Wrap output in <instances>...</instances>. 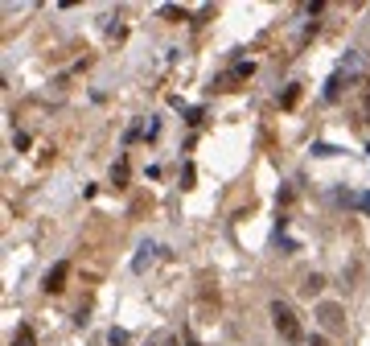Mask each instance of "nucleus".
Wrapping results in <instances>:
<instances>
[{"label":"nucleus","mask_w":370,"mask_h":346,"mask_svg":"<svg viewBox=\"0 0 370 346\" xmlns=\"http://www.w3.org/2000/svg\"><path fill=\"white\" fill-rule=\"evenodd\" d=\"M297 99H301V91H297V87H288V91H284V107H297Z\"/></svg>","instance_id":"obj_9"},{"label":"nucleus","mask_w":370,"mask_h":346,"mask_svg":"<svg viewBox=\"0 0 370 346\" xmlns=\"http://www.w3.org/2000/svg\"><path fill=\"white\" fill-rule=\"evenodd\" d=\"M305 346H329V343H325V338H309Z\"/></svg>","instance_id":"obj_12"},{"label":"nucleus","mask_w":370,"mask_h":346,"mask_svg":"<svg viewBox=\"0 0 370 346\" xmlns=\"http://www.w3.org/2000/svg\"><path fill=\"white\" fill-rule=\"evenodd\" d=\"M317 318H321V326H325V330H342V310H338V305H321V310H317Z\"/></svg>","instance_id":"obj_4"},{"label":"nucleus","mask_w":370,"mask_h":346,"mask_svg":"<svg viewBox=\"0 0 370 346\" xmlns=\"http://www.w3.org/2000/svg\"><path fill=\"white\" fill-rule=\"evenodd\" d=\"M338 95H342V74H334V78H329V87H325V99H329V103H334Z\"/></svg>","instance_id":"obj_6"},{"label":"nucleus","mask_w":370,"mask_h":346,"mask_svg":"<svg viewBox=\"0 0 370 346\" xmlns=\"http://www.w3.org/2000/svg\"><path fill=\"white\" fill-rule=\"evenodd\" d=\"M362 111H367V124H370V87H362Z\"/></svg>","instance_id":"obj_11"},{"label":"nucleus","mask_w":370,"mask_h":346,"mask_svg":"<svg viewBox=\"0 0 370 346\" xmlns=\"http://www.w3.org/2000/svg\"><path fill=\"white\" fill-rule=\"evenodd\" d=\"M12 346H37L33 330H29V326H21V330H16V338H12Z\"/></svg>","instance_id":"obj_5"},{"label":"nucleus","mask_w":370,"mask_h":346,"mask_svg":"<svg viewBox=\"0 0 370 346\" xmlns=\"http://www.w3.org/2000/svg\"><path fill=\"white\" fill-rule=\"evenodd\" d=\"M66 277H70V264L58 260V264L45 272V293H62V289H66Z\"/></svg>","instance_id":"obj_3"},{"label":"nucleus","mask_w":370,"mask_h":346,"mask_svg":"<svg viewBox=\"0 0 370 346\" xmlns=\"http://www.w3.org/2000/svg\"><path fill=\"white\" fill-rule=\"evenodd\" d=\"M321 285H325V281H321V277H309V281H305V293H309V297H313V293H321Z\"/></svg>","instance_id":"obj_8"},{"label":"nucleus","mask_w":370,"mask_h":346,"mask_svg":"<svg viewBox=\"0 0 370 346\" xmlns=\"http://www.w3.org/2000/svg\"><path fill=\"white\" fill-rule=\"evenodd\" d=\"M107 343H111V346H124V343H128V334H124V330H111V334H107Z\"/></svg>","instance_id":"obj_10"},{"label":"nucleus","mask_w":370,"mask_h":346,"mask_svg":"<svg viewBox=\"0 0 370 346\" xmlns=\"http://www.w3.org/2000/svg\"><path fill=\"white\" fill-rule=\"evenodd\" d=\"M251 74H255V62H239V66H231L227 74H218V78H214V91H239Z\"/></svg>","instance_id":"obj_2"},{"label":"nucleus","mask_w":370,"mask_h":346,"mask_svg":"<svg viewBox=\"0 0 370 346\" xmlns=\"http://www.w3.org/2000/svg\"><path fill=\"white\" fill-rule=\"evenodd\" d=\"M272 322H276V334H280L284 343H301V322H297L292 305L276 301V305H272Z\"/></svg>","instance_id":"obj_1"},{"label":"nucleus","mask_w":370,"mask_h":346,"mask_svg":"<svg viewBox=\"0 0 370 346\" xmlns=\"http://www.w3.org/2000/svg\"><path fill=\"white\" fill-rule=\"evenodd\" d=\"M111 182H115V186H124V182H128V161H119V165L111 169Z\"/></svg>","instance_id":"obj_7"},{"label":"nucleus","mask_w":370,"mask_h":346,"mask_svg":"<svg viewBox=\"0 0 370 346\" xmlns=\"http://www.w3.org/2000/svg\"><path fill=\"white\" fill-rule=\"evenodd\" d=\"M358 206H362V210H370V198H358Z\"/></svg>","instance_id":"obj_13"}]
</instances>
